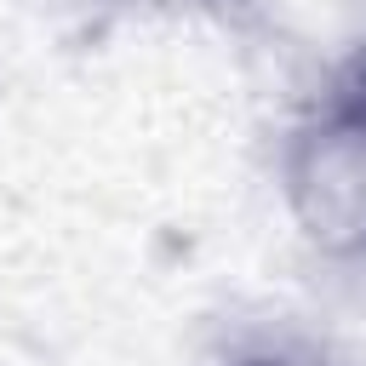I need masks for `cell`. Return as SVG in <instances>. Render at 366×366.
Listing matches in <instances>:
<instances>
[{"label":"cell","instance_id":"cell-1","mask_svg":"<svg viewBox=\"0 0 366 366\" xmlns=\"http://www.w3.org/2000/svg\"><path fill=\"white\" fill-rule=\"evenodd\" d=\"M286 194L303 234L326 252H366V120L337 109L292 143Z\"/></svg>","mask_w":366,"mask_h":366},{"label":"cell","instance_id":"cell-2","mask_svg":"<svg viewBox=\"0 0 366 366\" xmlns=\"http://www.w3.org/2000/svg\"><path fill=\"white\" fill-rule=\"evenodd\" d=\"M343 109H349V114H360V120H366V63H360V74H355V92H349V97H343Z\"/></svg>","mask_w":366,"mask_h":366},{"label":"cell","instance_id":"cell-3","mask_svg":"<svg viewBox=\"0 0 366 366\" xmlns=\"http://www.w3.org/2000/svg\"><path fill=\"white\" fill-rule=\"evenodd\" d=\"M246 366H303V360H280V355H274V360H246Z\"/></svg>","mask_w":366,"mask_h":366}]
</instances>
